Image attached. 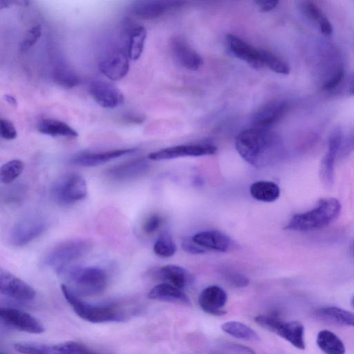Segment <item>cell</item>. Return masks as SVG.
<instances>
[{
    "label": "cell",
    "instance_id": "cell-1",
    "mask_svg": "<svg viewBox=\"0 0 354 354\" xmlns=\"http://www.w3.org/2000/svg\"><path fill=\"white\" fill-rule=\"evenodd\" d=\"M240 155L256 167L273 163L280 154V141L270 129L253 127L241 132L236 138Z\"/></svg>",
    "mask_w": 354,
    "mask_h": 354
},
{
    "label": "cell",
    "instance_id": "cell-2",
    "mask_svg": "<svg viewBox=\"0 0 354 354\" xmlns=\"http://www.w3.org/2000/svg\"><path fill=\"white\" fill-rule=\"evenodd\" d=\"M56 271L66 282L65 284L80 297L98 295L108 286V275L99 267L69 265Z\"/></svg>",
    "mask_w": 354,
    "mask_h": 354
},
{
    "label": "cell",
    "instance_id": "cell-3",
    "mask_svg": "<svg viewBox=\"0 0 354 354\" xmlns=\"http://www.w3.org/2000/svg\"><path fill=\"white\" fill-rule=\"evenodd\" d=\"M63 294L81 319L94 324L123 322L127 319L125 311L114 304H90L83 300L65 284L61 286Z\"/></svg>",
    "mask_w": 354,
    "mask_h": 354
},
{
    "label": "cell",
    "instance_id": "cell-4",
    "mask_svg": "<svg viewBox=\"0 0 354 354\" xmlns=\"http://www.w3.org/2000/svg\"><path fill=\"white\" fill-rule=\"evenodd\" d=\"M340 212L341 205L337 200L322 199L311 211L294 216L285 229L302 232L318 230L335 221Z\"/></svg>",
    "mask_w": 354,
    "mask_h": 354
},
{
    "label": "cell",
    "instance_id": "cell-5",
    "mask_svg": "<svg viewBox=\"0 0 354 354\" xmlns=\"http://www.w3.org/2000/svg\"><path fill=\"white\" fill-rule=\"evenodd\" d=\"M92 247L93 243L90 240L74 239L63 241L45 253L41 264L44 267L58 271L86 256Z\"/></svg>",
    "mask_w": 354,
    "mask_h": 354
},
{
    "label": "cell",
    "instance_id": "cell-6",
    "mask_svg": "<svg viewBox=\"0 0 354 354\" xmlns=\"http://www.w3.org/2000/svg\"><path fill=\"white\" fill-rule=\"evenodd\" d=\"M344 77V65L337 52L332 50L324 53L318 64V83L322 90H336L342 85Z\"/></svg>",
    "mask_w": 354,
    "mask_h": 354
},
{
    "label": "cell",
    "instance_id": "cell-7",
    "mask_svg": "<svg viewBox=\"0 0 354 354\" xmlns=\"http://www.w3.org/2000/svg\"><path fill=\"white\" fill-rule=\"evenodd\" d=\"M256 322L262 328L276 333L299 349L305 348L304 327L296 321L284 322L278 316L260 315Z\"/></svg>",
    "mask_w": 354,
    "mask_h": 354
},
{
    "label": "cell",
    "instance_id": "cell-8",
    "mask_svg": "<svg viewBox=\"0 0 354 354\" xmlns=\"http://www.w3.org/2000/svg\"><path fill=\"white\" fill-rule=\"evenodd\" d=\"M87 195V185L84 177L74 174L66 177L54 188V197L63 205H71L84 200Z\"/></svg>",
    "mask_w": 354,
    "mask_h": 354
},
{
    "label": "cell",
    "instance_id": "cell-9",
    "mask_svg": "<svg viewBox=\"0 0 354 354\" xmlns=\"http://www.w3.org/2000/svg\"><path fill=\"white\" fill-rule=\"evenodd\" d=\"M0 320L8 327L19 331L41 334L45 331L44 325L32 315L22 310L2 307Z\"/></svg>",
    "mask_w": 354,
    "mask_h": 354
},
{
    "label": "cell",
    "instance_id": "cell-10",
    "mask_svg": "<svg viewBox=\"0 0 354 354\" xmlns=\"http://www.w3.org/2000/svg\"><path fill=\"white\" fill-rule=\"evenodd\" d=\"M47 227V222L41 217L25 218L13 227L10 233V242L15 247H25L40 237Z\"/></svg>",
    "mask_w": 354,
    "mask_h": 354
},
{
    "label": "cell",
    "instance_id": "cell-11",
    "mask_svg": "<svg viewBox=\"0 0 354 354\" xmlns=\"http://www.w3.org/2000/svg\"><path fill=\"white\" fill-rule=\"evenodd\" d=\"M183 5V0H136L132 7V12L140 19L154 20Z\"/></svg>",
    "mask_w": 354,
    "mask_h": 354
},
{
    "label": "cell",
    "instance_id": "cell-12",
    "mask_svg": "<svg viewBox=\"0 0 354 354\" xmlns=\"http://www.w3.org/2000/svg\"><path fill=\"white\" fill-rule=\"evenodd\" d=\"M0 292L19 301H32L37 295V291L32 286L3 269L0 271Z\"/></svg>",
    "mask_w": 354,
    "mask_h": 354
},
{
    "label": "cell",
    "instance_id": "cell-13",
    "mask_svg": "<svg viewBox=\"0 0 354 354\" xmlns=\"http://www.w3.org/2000/svg\"><path fill=\"white\" fill-rule=\"evenodd\" d=\"M217 152V147L209 144L178 145L152 152L147 158L152 160H163L185 156L213 155Z\"/></svg>",
    "mask_w": 354,
    "mask_h": 354
},
{
    "label": "cell",
    "instance_id": "cell-14",
    "mask_svg": "<svg viewBox=\"0 0 354 354\" xmlns=\"http://www.w3.org/2000/svg\"><path fill=\"white\" fill-rule=\"evenodd\" d=\"M90 93L102 107L114 109L123 105L125 97L114 84L104 81H94L90 85Z\"/></svg>",
    "mask_w": 354,
    "mask_h": 354
},
{
    "label": "cell",
    "instance_id": "cell-15",
    "mask_svg": "<svg viewBox=\"0 0 354 354\" xmlns=\"http://www.w3.org/2000/svg\"><path fill=\"white\" fill-rule=\"evenodd\" d=\"M342 133L340 127H336L331 134L328 147L320 165V176L326 187H331L334 182L335 163L340 152L342 140Z\"/></svg>",
    "mask_w": 354,
    "mask_h": 354
},
{
    "label": "cell",
    "instance_id": "cell-16",
    "mask_svg": "<svg viewBox=\"0 0 354 354\" xmlns=\"http://www.w3.org/2000/svg\"><path fill=\"white\" fill-rule=\"evenodd\" d=\"M289 107L285 101H273L264 104L253 114V127L270 129L284 117Z\"/></svg>",
    "mask_w": 354,
    "mask_h": 354
},
{
    "label": "cell",
    "instance_id": "cell-17",
    "mask_svg": "<svg viewBox=\"0 0 354 354\" xmlns=\"http://www.w3.org/2000/svg\"><path fill=\"white\" fill-rule=\"evenodd\" d=\"M227 42L230 52L238 59L246 62L255 69L265 67L263 61V50L257 49L233 34L227 36Z\"/></svg>",
    "mask_w": 354,
    "mask_h": 354
},
{
    "label": "cell",
    "instance_id": "cell-18",
    "mask_svg": "<svg viewBox=\"0 0 354 354\" xmlns=\"http://www.w3.org/2000/svg\"><path fill=\"white\" fill-rule=\"evenodd\" d=\"M201 309L207 313L222 316L227 314L224 309L228 301L227 292L219 286H210L206 288L199 296Z\"/></svg>",
    "mask_w": 354,
    "mask_h": 354
},
{
    "label": "cell",
    "instance_id": "cell-19",
    "mask_svg": "<svg viewBox=\"0 0 354 354\" xmlns=\"http://www.w3.org/2000/svg\"><path fill=\"white\" fill-rule=\"evenodd\" d=\"M170 48L175 60L187 70L196 71L204 65L200 55L181 37H174L170 42Z\"/></svg>",
    "mask_w": 354,
    "mask_h": 354
},
{
    "label": "cell",
    "instance_id": "cell-20",
    "mask_svg": "<svg viewBox=\"0 0 354 354\" xmlns=\"http://www.w3.org/2000/svg\"><path fill=\"white\" fill-rule=\"evenodd\" d=\"M129 59L127 54L124 51H116L99 63V70L108 79L114 81H120L128 74Z\"/></svg>",
    "mask_w": 354,
    "mask_h": 354
},
{
    "label": "cell",
    "instance_id": "cell-21",
    "mask_svg": "<svg viewBox=\"0 0 354 354\" xmlns=\"http://www.w3.org/2000/svg\"><path fill=\"white\" fill-rule=\"evenodd\" d=\"M153 278L168 282L180 289H185L191 282V276L185 268L176 265H167L151 271Z\"/></svg>",
    "mask_w": 354,
    "mask_h": 354
},
{
    "label": "cell",
    "instance_id": "cell-22",
    "mask_svg": "<svg viewBox=\"0 0 354 354\" xmlns=\"http://www.w3.org/2000/svg\"><path fill=\"white\" fill-rule=\"evenodd\" d=\"M136 148L121 149L103 152L82 153L73 158L74 164L84 167H95L126 154L134 153Z\"/></svg>",
    "mask_w": 354,
    "mask_h": 354
},
{
    "label": "cell",
    "instance_id": "cell-23",
    "mask_svg": "<svg viewBox=\"0 0 354 354\" xmlns=\"http://www.w3.org/2000/svg\"><path fill=\"white\" fill-rule=\"evenodd\" d=\"M148 298L163 302L191 304L190 298L182 289L168 282H163L153 287L148 293Z\"/></svg>",
    "mask_w": 354,
    "mask_h": 354
},
{
    "label": "cell",
    "instance_id": "cell-24",
    "mask_svg": "<svg viewBox=\"0 0 354 354\" xmlns=\"http://www.w3.org/2000/svg\"><path fill=\"white\" fill-rule=\"evenodd\" d=\"M192 240L205 248L218 252L225 253L230 250L232 242L226 234L216 231H209L195 235Z\"/></svg>",
    "mask_w": 354,
    "mask_h": 354
},
{
    "label": "cell",
    "instance_id": "cell-25",
    "mask_svg": "<svg viewBox=\"0 0 354 354\" xmlns=\"http://www.w3.org/2000/svg\"><path fill=\"white\" fill-rule=\"evenodd\" d=\"M147 169V163L144 158H138L110 168L107 174L117 181L129 180L142 175Z\"/></svg>",
    "mask_w": 354,
    "mask_h": 354
},
{
    "label": "cell",
    "instance_id": "cell-26",
    "mask_svg": "<svg viewBox=\"0 0 354 354\" xmlns=\"http://www.w3.org/2000/svg\"><path fill=\"white\" fill-rule=\"evenodd\" d=\"M37 129L43 134L54 137L76 138L79 136V133L71 126L56 119H43L38 123Z\"/></svg>",
    "mask_w": 354,
    "mask_h": 354
},
{
    "label": "cell",
    "instance_id": "cell-27",
    "mask_svg": "<svg viewBox=\"0 0 354 354\" xmlns=\"http://www.w3.org/2000/svg\"><path fill=\"white\" fill-rule=\"evenodd\" d=\"M147 31L144 27H134L129 31L127 54L132 61H137L141 56L145 41Z\"/></svg>",
    "mask_w": 354,
    "mask_h": 354
},
{
    "label": "cell",
    "instance_id": "cell-28",
    "mask_svg": "<svg viewBox=\"0 0 354 354\" xmlns=\"http://www.w3.org/2000/svg\"><path fill=\"white\" fill-rule=\"evenodd\" d=\"M251 196L256 200L271 203L280 196V189L274 183L260 181L253 184L250 188Z\"/></svg>",
    "mask_w": 354,
    "mask_h": 354
},
{
    "label": "cell",
    "instance_id": "cell-29",
    "mask_svg": "<svg viewBox=\"0 0 354 354\" xmlns=\"http://www.w3.org/2000/svg\"><path fill=\"white\" fill-rule=\"evenodd\" d=\"M302 8L306 16L317 24L324 36H332L333 29L331 22L314 3L306 1L303 3Z\"/></svg>",
    "mask_w": 354,
    "mask_h": 354
},
{
    "label": "cell",
    "instance_id": "cell-30",
    "mask_svg": "<svg viewBox=\"0 0 354 354\" xmlns=\"http://www.w3.org/2000/svg\"><path fill=\"white\" fill-rule=\"evenodd\" d=\"M319 348L328 354H343L345 346L343 342L334 333L329 330L320 331L317 337Z\"/></svg>",
    "mask_w": 354,
    "mask_h": 354
},
{
    "label": "cell",
    "instance_id": "cell-31",
    "mask_svg": "<svg viewBox=\"0 0 354 354\" xmlns=\"http://www.w3.org/2000/svg\"><path fill=\"white\" fill-rule=\"evenodd\" d=\"M319 317L333 323L354 327V313L336 306H326L317 311Z\"/></svg>",
    "mask_w": 354,
    "mask_h": 354
},
{
    "label": "cell",
    "instance_id": "cell-32",
    "mask_svg": "<svg viewBox=\"0 0 354 354\" xmlns=\"http://www.w3.org/2000/svg\"><path fill=\"white\" fill-rule=\"evenodd\" d=\"M222 330L227 334L239 340L258 342L260 336L250 326L237 321H230L222 325Z\"/></svg>",
    "mask_w": 354,
    "mask_h": 354
},
{
    "label": "cell",
    "instance_id": "cell-33",
    "mask_svg": "<svg viewBox=\"0 0 354 354\" xmlns=\"http://www.w3.org/2000/svg\"><path fill=\"white\" fill-rule=\"evenodd\" d=\"M53 79L56 85L65 89H72L80 84L78 74L65 64L58 65L53 71Z\"/></svg>",
    "mask_w": 354,
    "mask_h": 354
},
{
    "label": "cell",
    "instance_id": "cell-34",
    "mask_svg": "<svg viewBox=\"0 0 354 354\" xmlns=\"http://www.w3.org/2000/svg\"><path fill=\"white\" fill-rule=\"evenodd\" d=\"M17 351L26 354H59V344L22 342L14 344Z\"/></svg>",
    "mask_w": 354,
    "mask_h": 354
},
{
    "label": "cell",
    "instance_id": "cell-35",
    "mask_svg": "<svg viewBox=\"0 0 354 354\" xmlns=\"http://www.w3.org/2000/svg\"><path fill=\"white\" fill-rule=\"evenodd\" d=\"M24 163L19 159L10 160L6 163L0 169V180L5 185H10L14 182L23 172Z\"/></svg>",
    "mask_w": 354,
    "mask_h": 354
},
{
    "label": "cell",
    "instance_id": "cell-36",
    "mask_svg": "<svg viewBox=\"0 0 354 354\" xmlns=\"http://www.w3.org/2000/svg\"><path fill=\"white\" fill-rule=\"evenodd\" d=\"M153 251L154 253L160 258H170L176 252V246L167 232L163 233L155 242Z\"/></svg>",
    "mask_w": 354,
    "mask_h": 354
},
{
    "label": "cell",
    "instance_id": "cell-37",
    "mask_svg": "<svg viewBox=\"0 0 354 354\" xmlns=\"http://www.w3.org/2000/svg\"><path fill=\"white\" fill-rule=\"evenodd\" d=\"M263 61L264 67L271 71L282 75H288L291 69L289 64L275 53L263 50Z\"/></svg>",
    "mask_w": 354,
    "mask_h": 354
},
{
    "label": "cell",
    "instance_id": "cell-38",
    "mask_svg": "<svg viewBox=\"0 0 354 354\" xmlns=\"http://www.w3.org/2000/svg\"><path fill=\"white\" fill-rule=\"evenodd\" d=\"M42 36V28L36 25L30 30L26 34L20 48L23 52H25L33 48Z\"/></svg>",
    "mask_w": 354,
    "mask_h": 354
},
{
    "label": "cell",
    "instance_id": "cell-39",
    "mask_svg": "<svg viewBox=\"0 0 354 354\" xmlns=\"http://www.w3.org/2000/svg\"><path fill=\"white\" fill-rule=\"evenodd\" d=\"M0 134L6 140H14L18 136L17 130L14 123L8 119L0 121Z\"/></svg>",
    "mask_w": 354,
    "mask_h": 354
},
{
    "label": "cell",
    "instance_id": "cell-40",
    "mask_svg": "<svg viewBox=\"0 0 354 354\" xmlns=\"http://www.w3.org/2000/svg\"><path fill=\"white\" fill-rule=\"evenodd\" d=\"M162 224V217L158 214H153L144 222L143 230L147 234H152L159 229Z\"/></svg>",
    "mask_w": 354,
    "mask_h": 354
},
{
    "label": "cell",
    "instance_id": "cell-41",
    "mask_svg": "<svg viewBox=\"0 0 354 354\" xmlns=\"http://www.w3.org/2000/svg\"><path fill=\"white\" fill-rule=\"evenodd\" d=\"M25 196V192L23 188H14L9 191L8 194L6 196L5 200L6 203L10 205H19L23 201Z\"/></svg>",
    "mask_w": 354,
    "mask_h": 354
},
{
    "label": "cell",
    "instance_id": "cell-42",
    "mask_svg": "<svg viewBox=\"0 0 354 354\" xmlns=\"http://www.w3.org/2000/svg\"><path fill=\"white\" fill-rule=\"evenodd\" d=\"M354 151V130L342 140L340 154L341 157H346Z\"/></svg>",
    "mask_w": 354,
    "mask_h": 354
},
{
    "label": "cell",
    "instance_id": "cell-43",
    "mask_svg": "<svg viewBox=\"0 0 354 354\" xmlns=\"http://www.w3.org/2000/svg\"><path fill=\"white\" fill-rule=\"evenodd\" d=\"M226 278L230 284L238 288L246 287L249 284V280L247 277L238 273H229Z\"/></svg>",
    "mask_w": 354,
    "mask_h": 354
},
{
    "label": "cell",
    "instance_id": "cell-44",
    "mask_svg": "<svg viewBox=\"0 0 354 354\" xmlns=\"http://www.w3.org/2000/svg\"><path fill=\"white\" fill-rule=\"evenodd\" d=\"M183 248L184 251L193 255L204 254L207 252V249L194 242L192 238L186 239L183 243Z\"/></svg>",
    "mask_w": 354,
    "mask_h": 354
},
{
    "label": "cell",
    "instance_id": "cell-45",
    "mask_svg": "<svg viewBox=\"0 0 354 354\" xmlns=\"http://www.w3.org/2000/svg\"><path fill=\"white\" fill-rule=\"evenodd\" d=\"M254 1L260 12L267 13L276 8L280 0H254Z\"/></svg>",
    "mask_w": 354,
    "mask_h": 354
},
{
    "label": "cell",
    "instance_id": "cell-46",
    "mask_svg": "<svg viewBox=\"0 0 354 354\" xmlns=\"http://www.w3.org/2000/svg\"><path fill=\"white\" fill-rule=\"evenodd\" d=\"M30 6V0H0L1 9H9L12 7H28Z\"/></svg>",
    "mask_w": 354,
    "mask_h": 354
},
{
    "label": "cell",
    "instance_id": "cell-47",
    "mask_svg": "<svg viewBox=\"0 0 354 354\" xmlns=\"http://www.w3.org/2000/svg\"><path fill=\"white\" fill-rule=\"evenodd\" d=\"M122 120L127 123L139 124L145 121V117L143 115L129 114L123 116Z\"/></svg>",
    "mask_w": 354,
    "mask_h": 354
},
{
    "label": "cell",
    "instance_id": "cell-48",
    "mask_svg": "<svg viewBox=\"0 0 354 354\" xmlns=\"http://www.w3.org/2000/svg\"><path fill=\"white\" fill-rule=\"evenodd\" d=\"M349 93L351 95L354 96V79L351 81L349 87Z\"/></svg>",
    "mask_w": 354,
    "mask_h": 354
},
{
    "label": "cell",
    "instance_id": "cell-49",
    "mask_svg": "<svg viewBox=\"0 0 354 354\" xmlns=\"http://www.w3.org/2000/svg\"><path fill=\"white\" fill-rule=\"evenodd\" d=\"M6 98H7V100H8V101L9 103H11L12 104H16L17 103V101H16L15 98L14 97H12V96H7Z\"/></svg>",
    "mask_w": 354,
    "mask_h": 354
},
{
    "label": "cell",
    "instance_id": "cell-50",
    "mask_svg": "<svg viewBox=\"0 0 354 354\" xmlns=\"http://www.w3.org/2000/svg\"><path fill=\"white\" fill-rule=\"evenodd\" d=\"M351 251L352 255L354 256V240H353L351 244Z\"/></svg>",
    "mask_w": 354,
    "mask_h": 354
},
{
    "label": "cell",
    "instance_id": "cell-51",
    "mask_svg": "<svg viewBox=\"0 0 354 354\" xmlns=\"http://www.w3.org/2000/svg\"><path fill=\"white\" fill-rule=\"evenodd\" d=\"M352 304H353V306H354V298H353V300H352Z\"/></svg>",
    "mask_w": 354,
    "mask_h": 354
}]
</instances>
